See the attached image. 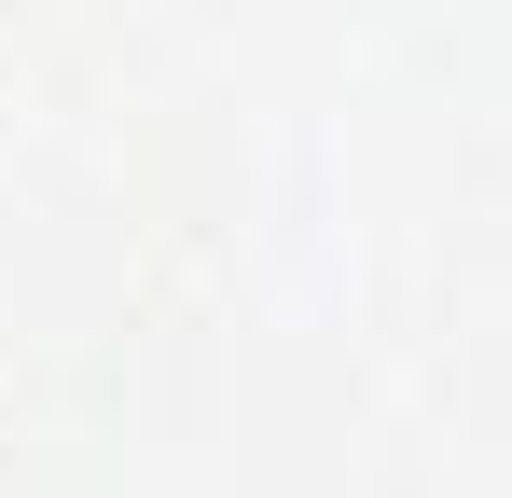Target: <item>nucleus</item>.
<instances>
[]
</instances>
